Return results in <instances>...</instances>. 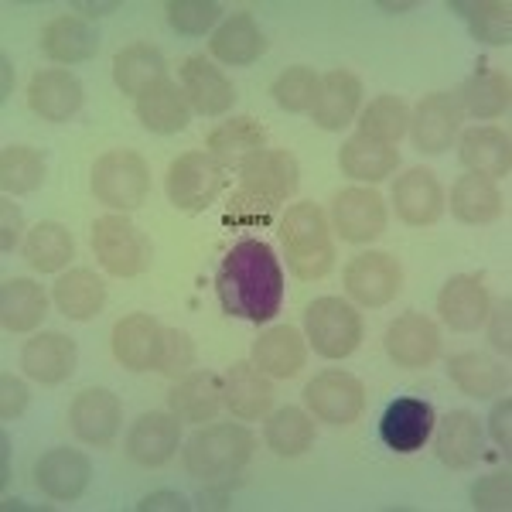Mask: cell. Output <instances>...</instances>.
Returning <instances> with one entry per match:
<instances>
[{
	"mask_svg": "<svg viewBox=\"0 0 512 512\" xmlns=\"http://www.w3.org/2000/svg\"><path fill=\"white\" fill-rule=\"evenodd\" d=\"M0 65H4V89H0V99H7L14 89V69H11V59H7V55H0Z\"/></svg>",
	"mask_w": 512,
	"mask_h": 512,
	"instance_id": "obj_57",
	"label": "cell"
},
{
	"mask_svg": "<svg viewBox=\"0 0 512 512\" xmlns=\"http://www.w3.org/2000/svg\"><path fill=\"white\" fill-rule=\"evenodd\" d=\"M263 441H267V448L280 454V458H297V454H304L315 444V420L297 407H284L267 420Z\"/></svg>",
	"mask_w": 512,
	"mask_h": 512,
	"instance_id": "obj_43",
	"label": "cell"
},
{
	"mask_svg": "<svg viewBox=\"0 0 512 512\" xmlns=\"http://www.w3.org/2000/svg\"><path fill=\"white\" fill-rule=\"evenodd\" d=\"M21 229H24V216L21 209L11 202V195L0 202V250L11 253L14 246L21 243Z\"/></svg>",
	"mask_w": 512,
	"mask_h": 512,
	"instance_id": "obj_51",
	"label": "cell"
},
{
	"mask_svg": "<svg viewBox=\"0 0 512 512\" xmlns=\"http://www.w3.org/2000/svg\"><path fill=\"white\" fill-rule=\"evenodd\" d=\"M11 482V437L0 434V489H7Z\"/></svg>",
	"mask_w": 512,
	"mask_h": 512,
	"instance_id": "obj_55",
	"label": "cell"
},
{
	"mask_svg": "<svg viewBox=\"0 0 512 512\" xmlns=\"http://www.w3.org/2000/svg\"><path fill=\"white\" fill-rule=\"evenodd\" d=\"M93 253L99 267L113 277H140L151 270L154 263V246L130 219H123L120 212L99 216L93 222Z\"/></svg>",
	"mask_w": 512,
	"mask_h": 512,
	"instance_id": "obj_6",
	"label": "cell"
},
{
	"mask_svg": "<svg viewBox=\"0 0 512 512\" xmlns=\"http://www.w3.org/2000/svg\"><path fill=\"white\" fill-rule=\"evenodd\" d=\"M168 79V62H164L161 48L154 45H127L123 52H117L113 59V82L120 86V93L140 99L147 89H154L158 82Z\"/></svg>",
	"mask_w": 512,
	"mask_h": 512,
	"instance_id": "obj_31",
	"label": "cell"
},
{
	"mask_svg": "<svg viewBox=\"0 0 512 512\" xmlns=\"http://www.w3.org/2000/svg\"><path fill=\"white\" fill-rule=\"evenodd\" d=\"M137 120L154 134H181L192 120V106H188L181 86L164 79L137 99Z\"/></svg>",
	"mask_w": 512,
	"mask_h": 512,
	"instance_id": "obj_34",
	"label": "cell"
},
{
	"mask_svg": "<svg viewBox=\"0 0 512 512\" xmlns=\"http://www.w3.org/2000/svg\"><path fill=\"white\" fill-rule=\"evenodd\" d=\"M297 168L294 154L274 151V147H263L260 154H253L250 161L239 168V185L229 195L226 205V226H267L274 216L284 209V202L297 192Z\"/></svg>",
	"mask_w": 512,
	"mask_h": 512,
	"instance_id": "obj_2",
	"label": "cell"
},
{
	"mask_svg": "<svg viewBox=\"0 0 512 512\" xmlns=\"http://www.w3.org/2000/svg\"><path fill=\"white\" fill-rule=\"evenodd\" d=\"M403 287V270L396 256L383 250H366L352 256L345 267V291L362 308H386Z\"/></svg>",
	"mask_w": 512,
	"mask_h": 512,
	"instance_id": "obj_9",
	"label": "cell"
},
{
	"mask_svg": "<svg viewBox=\"0 0 512 512\" xmlns=\"http://www.w3.org/2000/svg\"><path fill=\"white\" fill-rule=\"evenodd\" d=\"M55 304L65 318L72 321H93L106 304V284L99 280L93 270H69L65 277H59L55 284Z\"/></svg>",
	"mask_w": 512,
	"mask_h": 512,
	"instance_id": "obj_41",
	"label": "cell"
},
{
	"mask_svg": "<svg viewBox=\"0 0 512 512\" xmlns=\"http://www.w3.org/2000/svg\"><path fill=\"white\" fill-rule=\"evenodd\" d=\"M448 376L461 393L475 396V400H489V396H499L509 390V369L499 366V362H492L489 355H478V352L451 355Z\"/></svg>",
	"mask_w": 512,
	"mask_h": 512,
	"instance_id": "obj_37",
	"label": "cell"
},
{
	"mask_svg": "<svg viewBox=\"0 0 512 512\" xmlns=\"http://www.w3.org/2000/svg\"><path fill=\"white\" fill-rule=\"evenodd\" d=\"M458 158L472 175L509 178L512 171V137L499 127H475L458 140Z\"/></svg>",
	"mask_w": 512,
	"mask_h": 512,
	"instance_id": "obj_27",
	"label": "cell"
},
{
	"mask_svg": "<svg viewBox=\"0 0 512 512\" xmlns=\"http://www.w3.org/2000/svg\"><path fill=\"white\" fill-rule=\"evenodd\" d=\"M216 294L226 315L263 325L284 304V267L267 243L243 239L222 256Z\"/></svg>",
	"mask_w": 512,
	"mask_h": 512,
	"instance_id": "obj_1",
	"label": "cell"
},
{
	"mask_svg": "<svg viewBox=\"0 0 512 512\" xmlns=\"http://www.w3.org/2000/svg\"><path fill=\"white\" fill-rule=\"evenodd\" d=\"M222 376L209 373H188L175 383V390L168 393V407L181 424H202V420H212L222 407Z\"/></svg>",
	"mask_w": 512,
	"mask_h": 512,
	"instance_id": "obj_28",
	"label": "cell"
},
{
	"mask_svg": "<svg viewBox=\"0 0 512 512\" xmlns=\"http://www.w3.org/2000/svg\"><path fill=\"white\" fill-rule=\"evenodd\" d=\"M192 366H195V342L185 332H178V328H164L158 373L168 379H181V376H188Z\"/></svg>",
	"mask_w": 512,
	"mask_h": 512,
	"instance_id": "obj_48",
	"label": "cell"
},
{
	"mask_svg": "<svg viewBox=\"0 0 512 512\" xmlns=\"http://www.w3.org/2000/svg\"><path fill=\"white\" fill-rule=\"evenodd\" d=\"M48 315V294L41 291V284L28 277H7L0 287V321L7 332L24 335L35 328Z\"/></svg>",
	"mask_w": 512,
	"mask_h": 512,
	"instance_id": "obj_30",
	"label": "cell"
},
{
	"mask_svg": "<svg viewBox=\"0 0 512 512\" xmlns=\"http://www.w3.org/2000/svg\"><path fill=\"white\" fill-rule=\"evenodd\" d=\"M93 482V461L76 448H52L38 458L35 485L55 502H76Z\"/></svg>",
	"mask_w": 512,
	"mask_h": 512,
	"instance_id": "obj_14",
	"label": "cell"
},
{
	"mask_svg": "<svg viewBox=\"0 0 512 512\" xmlns=\"http://www.w3.org/2000/svg\"><path fill=\"white\" fill-rule=\"evenodd\" d=\"M451 216L465 226H489L502 216V195L492 178L485 175H461L451 188Z\"/></svg>",
	"mask_w": 512,
	"mask_h": 512,
	"instance_id": "obj_33",
	"label": "cell"
},
{
	"mask_svg": "<svg viewBox=\"0 0 512 512\" xmlns=\"http://www.w3.org/2000/svg\"><path fill=\"white\" fill-rule=\"evenodd\" d=\"M362 103V82L349 69H332L321 76L318 99L311 106V120L321 130H345L355 120Z\"/></svg>",
	"mask_w": 512,
	"mask_h": 512,
	"instance_id": "obj_23",
	"label": "cell"
},
{
	"mask_svg": "<svg viewBox=\"0 0 512 512\" xmlns=\"http://www.w3.org/2000/svg\"><path fill=\"white\" fill-rule=\"evenodd\" d=\"M256 437L243 424H205L185 444V468L198 482H226L253 458Z\"/></svg>",
	"mask_w": 512,
	"mask_h": 512,
	"instance_id": "obj_4",
	"label": "cell"
},
{
	"mask_svg": "<svg viewBox=\"0 0 512 512\" xmlns=\"http://www.w3.org/2000/svg\"><path fill=\"white\" fill-rule=\"evenodd\" d=\"M332 226L345 243L366 246L386 233V202L373 188H345L335 195Z\"/></svg>",
	"mask_w": 512,
	"mask_h": 512,
	"instance_id": "obj_11",
	"label": "cell"
},
{
	"mask_svg": "<svg viewBox=\"0 0 512 512\" xmlns=\"http://www.w3.org/2000/svg\"><path fill=\"white\" fill-rule=\"evenodd\" d=\"M96 48H99V35L93 31V24L72 18V14L48 21L45 31H41V52H45V59L59 65L89 62L96 55Z\"/></svg>",
	"mask_w": 512,
	"mask_h": 512,
	"instance_id": "obj_29",
	"label": "cell"
},
{
	"mask_svg": "<svg viewBox=\"0 0 512 512\" xmlns=\"http://www.w3.org/2000/svg\"><path fill=\"white\" fill-rule=\"evenodd\" d=\"M379 7H383V11H407L410 4H379Z\"/></svg>",
	"mask_w": 512,
	"mask_h": 512,
	"instance_id": "obj_58",
	"label": "cell"
},
{
	"mask_svg": "<svg viewBox=\"0 0 512 512\" xmlns=\"http://www.w3.org/2000/svg\"><path fill=\"white\" fill-rule=\"evenodd\" d=\"M209 154L216 158L226 171H239L253 154H260L267 147V130L260 127L253 117H236L226 120L209 134Z\"/></svg>",
	"mask_w": 512,
	"mask_h": 512,
	"instance_id": "obj_32",
	"label": "cell"
},
{
	"mask_svg": "<svg viewBox=\"0 0 512 512\" xmlns=\"http://www.w3.org/2000/svg\"><path fill=\"white\" fill-rule=\"evenodd\" d=\"M161 345H164V325L158 318L144 315V311L127 315L113 328V355H117V362L123 369H130V373L158 369Z\"/></svg>",
	"mask_w": 512,
	"mask_h": 512,
	"instance_id": "obj_18",
	"label": "cell"
},
{
	"mask_svg": "<svg viewBox=\"0 0 512 512\" xmlns=\"http://www.w3.org/2000/svg\"><path fill=\"white\" fill-rule=\"evenodd\" d=\"M28 106L38 120L65 123L82 110V82L65 69H41L28 86Z\"/></svg>",
	"mask_w": 512,
	"mask_h": 512,
	"instance_id": "obj_22",
	"label": "cell"
},
{
	"mask_svg": "<svg viewBox=\"0 0 512 512\" xmlns=\"http://www.w3.org/2000/svg\"><path fill=\"white\" fill-rule=\"evenodd\" d=\"M308 362V338L294 325L267 328L253 345V366L274 379H291Z\"/></svg>",
	"mask_w": 512,
	"mask_h": 512,
	"instance_id": "obj_26",
	"label": "cell"
},
{
	"mask_svg": "<svg viewBox=\"0 0 512 512\" xmlns=\"http://www.w3.org/2000/svg\"><path fill=\"white\" fill-rule=\"evenodd\" d=\"M79 349L69 335L62 332H41L28 338V345L21 349V366L31 379H38L41 386H59L72 373H76Z\"/></svg>",
	"mask_w": 512,
	"mask_h": 512,
	"instance_id": "obj_21",
	"label": "cell"
},
{
	"mask_svg": "<svg viewBox=\"0 0 512 512\" xmlns=\"http://www.w3.org/2000/svg\"><path fill=\"white\" fill-rule=\"evenodd\" d=\"M168 198L181 212H205L226 188V168L209 151H188L168 168Z\"/></svg>",
	"mask_w": 512,
	"mask_h": 512,
	"instance_id": "obj_8",
	"label": "cell"
},
{
	"mask_svg": "<svg viewBox=\"0 0 512 512\" xmlns=\"http://www.w3.org/2000/svg\"><path fill=\"white\" fill-rule=\"evenodd\" d=\"M76 256V243H72L69 229L59 222H38L24 239V260L38 270V274H59L65 263Z\"/></svg>",
	"mask_w": 512,
	"mask_h": 512,
	"instance_id": "obj_42",
	"label": "cell"
},
{
	"mask_svg": "<svg viewBox=\"0 0 512 512\" xmlns=\"http://www.w3.org/2000/svg\"><path fill=\"white\" fill-rule=\"evenodd\" d=\"M117 0H106V4H76V11H82L86 18H103V14L117 11Z\"/></svg>",
	"mask_w": 512,
	"mask_h": 512,
	"instance_id": "obj_56",
	"label": "cell"
},
{
	"mask_svg": "<svg viewBox=\"0 0 512 512\" xmlns=\"http://www.w3.org/2000/svg\"><path fill=\"white\" fill-rule=\"evenodd\" d=\"M386 355L400 369H427L441 355V328L420 311H407L386 328Z\"/></svg>",
	"mask_w": 512,
	"mask_h": 512,
	"instance_id": "obj_12",
	"label": "cell"
},
{
	"mask_svg": "<svg viewBox=\"0 0 512 512\" xmlns=\"http://www.w3.org/2000/svg\"><path fill=\"white\" fill-rule=\"evenodd\" d=\"M304 338L321 359H345L362 342V318L342 297H318L304 311Z\"/></svg>",
	"mask_w": 512,
	"mask_h": 512,
	"instance_id": "obj_7",
	"label": "cell"
},
{
	"mask_svg": "<svg viewBox=\"0 0 512 512\" xmlns=\"http://www.w3.org/2000/svg\"><path fill=\"white\" fill-rule=\"evenodd\" d=\"M164 11H168V24L178 35L195 38L205 35L219 21L222 4H216V0H171V4H164Z\"/></svg>",
	"mask_w": 512,
	"mask_h": 512,
	"instance_id": "obj_47",
	"label": "cell"
},
{
	"mask_svg": "<svg viewBox=\"0 0 512 512\" xmlns=\"http://www.w3.org/2000/svg\"><path fill=\"white\" fill-rule=\"evenodd\" d=\"M45 181V158L35 147L11 144L0 154V185L7 195H28Z\"/></svg>",
	"mask_w": 512,
	"mask_h": 512,
	"instance_id": "obj_45",
	"label": "cell"
},
{
	"mask_svg": "<svg viewBox=\"0 0 512 512\" xmlns=\"http://www.w3.org/2000/svg\"><path fill=\"white\" fill-rule=\"evenodd\" d=\"M492 315V328H489V342L499 349L502 355L512 352V342H509V318H512V301L506 297V301L499 304L495 311H489Z\"/></svg>",
	"mask_w": 512,
	"mask_h": 512,
	"instance_id": "obj_53",
	"label": "cell"
},
{
	"mask_svg": "<svg viewBox=\"0 0 512 512\" xmlns=\"http://www.w3.org/2000/svg\"><path fill=\"white\" fill-rule=\"evenodd\" d=\"M93 198L113 212H134L151 192V168L137 151H106L89 171Z\"/></svg>",
	"mask_w": 512,
	"mask_h": 512,
	"instance_id": "obj_5",
	"label": "cell"
},
{
	"mask_svg": "<svg viewBox=\"0 0 512 512\" xmlns=\"http://www.w3.org/2000/svg\"><path fill=\"white\" fill-rule=\"evenodd\" d=\"M222 400L236 420H260L274 407V383L253 362H236L222 379Z\"/></svg>",
	"mask_w": 512,
	"mask_h": 512,
	"instance_id": "obj_25",
	"label": "cell"
},
{
	"mask_svg": "<svg viewBox=\"0 0 512 512\" xmlns=\"http://www.w3.org/2000/svg\"><path fill=\"white\" fill-rule=\"evenodd\" d=\"M407 127H410V106L400 96L373 99L359 117V134L386 147H396V140L407 134Z\"/></svg>",
	"mask_w": 512,
	"mask_h": 512,
	"instance_id": "obj_44",
	"label": "cell"
},
{
	"mask_svg": "<svg viewBox=\"0 0 512 512\" xmlns=\"http://www.w3.org/2000/svg\"><path fill=\"white\" fill-rule=\"evenodd\" d=\"M451 11L468 24L472 38L506 48L512 41V4L506 0H451Z\"/></svg>",
	"mask_w": 512,
	"mask_h": 512,
	"instance_id": "obj_40",
	"label": "cell"
},
{
	"mask_svg": "<svg viewBox=\"0 0 512 512\" xmlns=\"http://www.w3.org/2000/svg\"><path fill=\"white\" fill-rule=\"evenodd\" d=\"M28 386L21 383L18 376L4 373L0 376V417L4 420H18L24 414V407H28Z\"/></svg>",
	"mask_w": 512,
	"mask_h": 512,
	"instance_id": "obj_50",
	"label": "cell"
},
{
	"mask_svg": "<svg viewBox=\"0 0 512 512\" xmlns=\"http://www.w3.org/2000/svg\"><path fill=\"white\" fill-rule=\"evenodd\" d=\"M181 93L202 117H226L236 103V86L222 76L219 65H212L202 55H192L181 65Z\"/></svg>",
	"mask_w": 512,
	"mask_h": 512,
	"instance_id": "obj_17",
	"label": "cell"
},
{
	"mask_svg": "<svg viewBox=\"0 0 512 512\" xmlns=\"http://www.w3.org/2000/svg\"><path fill=\"white\" fill-rule=\"evenodd\" d=\"M489 431H492V441L506 454H512V400L509 396H502V400L492 407Z\"/></svg>",
	"mask_w": 512,
	"mask_h": 512,
	"instance_id": "obj_52",
	"label": "cell"
},
{
	"mask_svg": "<svg viewBox=\"0 0 512 512\" xmlns=\"http://www.w3.org/2000/svg\"><path fill=\"white\" fill-rule=\"evenodd\" d=\"M472 506L482 512L512 509V472H495V475H485L482 482H475Z\"/></svg>",
	"mask_w": 512,
	"mask_h": 512,
	"instance_id": "obj_49",
	"label": "cell"
},
{
	"mask_svg": "<svg viewBox=\"0 0 512 512\" xmlns=\"http://www.w3.org/2000/svg\"><path fill=\"white\" fill-rule=\"evenodd\" d=\"M123 407L110 390H82L69 407V424L82 444L93 448H110L120 434Z\"/></svg>",
	"mask_w": 512,
	"mask_h": 512,
	"instance_id": "obj_16",
	"label": "cell"
},
{
	"mask_svg": "<svg viewBox=\"0 0 512 512\" xmlns=\"http://www.w3.org/2000/svg\"><path fill=\"white\" fill-rule=\"evenodd\" d=\"M434 407L420 396H400V400L386 403L383 417H379V437L396 454H414L427 444L434 434Z\"/></svg>",
	"mask_w": 512,
	"mask_h": 512,
	"instance_id": "obj_13",
	"label": "cell"
},
{
	"mask_svg": "<svg viewBox=\"0 0 512 512\" xmlns=\"http://www.w3.org/2000/svg\"><path fill=\"white\" fill-rule=\"evenodd\" d=\"M400 164V151L386 144H376V140L355 134L352 140L342 144V154H338V168H342L345 178L352 181H366V185H376V181H386Z\"/></svg>",
	"mask_w": 512,
	"mask_h": 512,
	"instance_id": "obj_35",
	"label": "cell"
},
{
	"mask_svg": "<svg viewBox=\"0 0 512 512\" xmlns=\"http://www.w3.org/2000/svg\"><path fill=\"white\" fill-rule=\"evenodd\" d=\"M140 512H154V509H164V512H185L188 509V499L178 492H154V495H144L137 502Z\"/></svg>",
	"mask_w": 512,
	"mask_h": 512,
	"instance_id": "obj_54",
	"label": "cell"
},
{
	"mask_svg": "<svg viewBox=\"0 0 512 512\" xmlns=\"http://www.w3.org/2000/svg\"><path fill=\"white\" fill-rule=\"evenodd\" d=\"M304 403H308L311 417L345 427L359 420L362 407H366V390H362L359 379L342 373V369H325L304 386Z\"/></svg>",
	"mask_w": 512,
	"mask_h": 512,
	"instance_id": "obj_10",
	"label": "cell"
},
{
	"mask_svg": "<svg viewBox=\"0 0 512 512\" xmlns=\"http://www.w3.org/2000/svg\"><path fill=\"white\" fill-rule=\"evenodd\" d=\"M444 188L427 168H410L393 185V209L407 226H434L444 216Z\"/></svg>",
	"mask_w": 512,
	"mask_h": 512,
	"instance_id": "obj_19",
	"label": "cell"
},
{
	"mask_svg": "<svg viewBox=\"0 0 512 512\" xmlns=\"http://www.w3.org/2000/svg\"><path fill=\"white\" fill-rule=\"evenodd\" d=\"M318 86H321V76H315L308 65H291V69L277 76L274 99L287 113H311V106H315V99H318Z\"/></svg>",
	"mask_w": 512,
	"mask_h": 512,
	"instance_id": "obj_46",
	"label": "cell"
},
{
	"mask_svg": "<svg viewBox=\"0 0 512 512\" xmlns=\"http://www.w3.org/2000/svg\"><path fill=\"white\" fill-rule=\"evenodd\" d=\"M181 444V420L164 410H151V414L137 417L127 434V454L140 468H158L164 461L175 458Z\"/></svg>",
	"mask_w": 512,
	"mask_h": 512,
	"instance_id": "obj_20",
	"label": "cell"
},
{
	"mask_svg": "<svg viewBox=\"0 0 512 512\" xmlns=\"http://www.w3.org/2000/svg\"><path fill=\"white\" fill-rule=\"evenodd\" d=\"M287 267L297 280H321L335 267L332 226L315 202H294L277 226Z\"/></svg>",
	"mask_w": 512,
	"mask_h": 512,
	"instance_id": "obj_3",
	"label": "cell"
},
{
	"mask_svg": "<svg viewBox=\"0 0 512 512\" xmlns=\"http://www.w3.org/2000/svg\"><path fill=\"white\" fill-rule=\"evenodd\" d=\"M461 113L475 120H495L502 113H509L512 106V82L506 72H475L461 82V89L454 93Z\"/></svg>",
	"mask_w": 512,
	"mask_h": 512,
	"instance_id": "obj_36",
	"label": "cell"
},
{
	"mask_svg": "<svg viewBox=\"0 0 512 512\" xmlns=\"http://www.w3.org/2000/svg\"><path fill=\"white\" fill-rule=\"evenodd\" d=\"M461 106L454 93H431L420 99L417 113L410 117V137H414V147L420 154H444L454 144L461 130Z\"/></svg>",
	"mask_w": 512,
	"mask_h": 512,
	"instance_id": "obj_15",
	"label": "cell"
},
{
	"mask_svg": "<svg viewBox=\"0 0 512 512\" xmlns=\"http://www.w3.org/2000/svg\"><path fill=\"white\" fill-rule=\"evenodd\" d=\"M209 52L222 65H250L267 52V38H263L260 24L250 14H233L229 21L219 24V31L209 38Z\"/></svg>",
	"mask_w": 512,
	"mask_h": 512,
	"instance_id": "obj_38",
	"label": "cell"
},
{
	"mask_svg": "<svg viewBox=\"0 0 512 512\" xmlns=\"http://www.w3.org/2000/svg\"><path fill=\"white\" fill-rule=\"evenodd\" d=\"M437 311L448 321V328L454 332H475V328L485 325L492 311V297L485 291V284L478 277H451L448 284L437 294Z\"/></svg>",
	"mask_w": 512,
	"mask_h": 512,
	"instance_id": "obj_24",
	"label": "cell"
},
{
	"mask_svg": "<svg viewBox=\"0 0 512 512\" xmlns=\"http://www.w3.org/2000/svg\"><path fill=\"white\" fill-rule=\"evenodd\" d=\"M478 454H482V427H478L475 414L454 410L441 424V434H437V458L454 472H465L478 461Z\"/></svg>",
	"mask_w": 512,
	"mask_h": 512,
	"instance_id": "obj_39",
	"label": "cell"
}]
</instances>
